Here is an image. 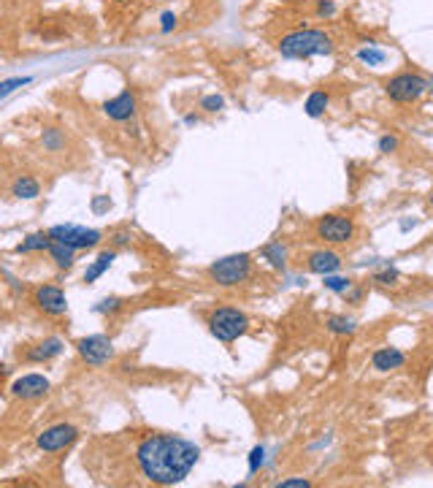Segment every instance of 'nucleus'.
<instances>
[{"instance_id":"1a4fd4ad","label":"nucleus","mask_w":433,"mask_h":488,"mask_svg":"<svg viewBox=\"0 0 433 488\" xmlns=\"http://www.w3.org/2000/svg\"><path fill=\"white\" fill-rule=\"evenodd\" d=\"M79 437V429L71 426V423H57L52 429L38 434V447L46 453H57V450H66L68 445H73Z\"/></svg>"},{"instance_id":"6e6552de","label":"nucleus","mask_w":433,"mask_h":488,"mask_svg":"<svg viewBox=\"0 0 433 488\" xmlns=\"http://www.w3.org/2000/svg\"><path fill=\"white\" fill-rule=\"evenodd\" d=\"M76 350L79 355L93 366L106 364L108 358L114 355V347H111V339L103 337V334H93V337H84L76 342Z\"/></svg>"},{"instance_id":"9b49d317","label":"nucleus","mask_w":433,"mask_h":488,"mask_svg":"<svg viewBox=\"0 0 433 488\" xmlns=\"http://www.w3.org/2000/svg\"><path fill=\"white\" fill-rule=\"evenodd\" d=\"M46 391H49V380L43 375H25V377L14 380L11 385V393L16 399H41V396H46Z\"/></svg>"},{"instance_id":"f3484780","label":"nucleus","mask_w":433,"mask_h":488,"mask_svg":"<svg viewBox=\"0 0 433 488\" xmlns=\"http://www.w3.org/2000/svg\"><path fill=\"white\" fill-rule=\"evenodd\" d=\"M49 255H52V260L60 266V269H71L73 260H76V250L63 242H52L49 244Z\"/></svg>"},{"instance_id":"c9c22d12","label":"nucleus","mask_w":433,"mask_h":488,"mask_svg":"<svg viewBox=\"0 0 433 488\" xmlns=\"http://www.w3.org/2000/svg\"><path fill=\"white\" fill-rule=\"evenodd\" d=\"M130 242V233H125V230H117V233H114V244H117V247H122V244H127Z\"/></svg>"},{"instance_id":"58836bf2","label":"nucleus","mask_w":433,"mask_h":488,"mask_svg":"<svg viewBox=\"0 0 433 488\" xmlns=\"http://www.w3.org/2000/svg\"><path fill=\"white\" fill-rule=\"evenodd\" d=\"M428 201H431V206H433V193H431V198H428Z\"/></svg>"},{"instance_id":"bb28decb","label":"nucleus","mask_w":433,"mask_h":488,"mask_svg":"<svg viewBox=\"0 0 433 488\" xmlns=\"http://www.w3.org/2000/svg\"><path fill=\"white\" fill-rule=\"evenodd\" d=\"M222 106H225L222 95H206V98H201V108H206V111H219Z\"/></svg>"},{"instance_id":"7c9ffc66","label":"nucleus","mask_w":433,"mask_h":488,"mask_svg":"<svg viewBox=\"0 0 433 488\" xmlns=\"http://www.w3.org/2000/svg\"><path fill=\"white\" fill-rule=\"evenodd\" d=\"M120 298H103L98 307H95V312H114V310H120Z\"/></svg>"},{"instance_id":"4be33fe9","label":"nucleus","mask_w":433,"mask_h":488,"mask_svg":"<svg viewBox=\"0 0 433 488\" xmlns=\"http://www.w3.org/2000/svg\"><path fill=\"white\" fill-rule=\"evenodd\" d=\"M325 325H328V331H333V334H352V331H355V320H352V317H344V315H330V317L325 320Z\"/></svg>"},{"instance_id":"9d476101","label":"nucleus","mask_w":433,"mask_h":488,"mask_svg":"<svg viewBox=\"0 0 433 488\" xmlns=\"http://www.w3.org/2000/svg\"><path fill=\"white\" fill-rule=\"evenodd\" d=\"M36 304H38V310H43L46 315H66L68 310V301H66V293L57 288V285H43L36 290Z\"/></svg>"},{"instance_id":"72a5a7b5","label":"nucleus","mask_w":433,"mask_h":488,"mask_svg":"<svg viewBox=\"0 0 433 488\" xmlns=\"http://www.w3.org/2000/svg\"><path fill=\"white\" fill-rule=\"evenodd\" d=\"M174 25H176V16L171 11H165L162 14V33H171L174 30Z\"/></svg>"},{"instance_id":"ddd939ff","label":"nucleus","mask_w":433,"mask_h":488,"mask_svg":"<svg viewBox=\"0 0 433 488\" xmlns=\"http://www.w3.org/2000/svg\"><path fill=\"white\" fill-rule=\"evenodd\" d=\"M103 111H106L111 120H117V122L130 120V117L135 114V95L125 90V93H120L117 98L106 101V103H103Z\"/></svg>"},{"instance_id":"a878e982","label":"nucleus","mask_w":433,"mask_h":488,"mask_svg":"<svg viewBox=\"0 0 433 488\" xmlns=\"http://www.w3.org/2000/svg\"><path fill=\"white\" fill-rule=\"evenodd\" d=\"M263 461H266V447L257 445L252 453H249V474H255L260 467H263Z\"/></svg>"},{"instance_id":"a211bd4d","label":"nucleus","mask_w":433,"mask_h":488,"mask_svg":"<svg viewBox=\"0 0 433 488\" xmlns=\"http://www.w3.org/2000/svg\"><path fill=\"white\" fill-rule=\"evenodd\" d=\"M49 244H52V236L49 233H30L25 242L16 244V253L22 255V253H43V250H49Z\"/></svg>"},{"instance_id":"7ed1b4c3","label":"nucleus","mask_w":433,"mask_h":488,"mask_svg":"<svg viewBox=\"0 0 433 488\" xmlns=\"http://www.w3.org/2000/svg\"><path fill=\"white\" fill-rule=\"evenodd\" d=\"M246 328H249V317L244 315L241 310H233V307H222V310H214L212 312V317H209V331H212V337L219 339V342H236L239 337L246 334Z\"/></svg>"},{"instance_id":"f8f14e48","label":"nucleus","mask_w":433,"mask_h":488,"mask_svg":"<svg viewBox=\"0 0 433 488\" xmlns=\"http://www.w3.org/2000/svg\"><path fill=\"white\" fill-rule=\"evenodd\" d=\"M306 269L314 271V274H336L341 269V255L333 253V250H314L309 258H306Z\"/></svg>"},{"instance_id":"6ab92c4d","label":"nucleus","mask_w":433,"mask_h":488,"mask_svg":"<svg viewBox=\"0 0 433 488\" xmlns=\"http://www.w3.org/2000/svg\"><path fill=\"white\" fill-rule=\"evenodd\" d=\"M328 103H330V95L325 93V90H314V93L306 98V106H303V108H306V114H309V117H314V120H317V117H323V114H325Z\"/></svg>"},{"instance_id":"f704fd0d","label":"nucleus","mask_w":433,"mask_h":488,"mask_svg":"<svg viewBox=\"0 0 433 488\" xmlns=\"http://www.w3.org/2000/svg\"><path fill=\"white\" fill-rule=\"evenodd\" d=\"M344 298H347V301H350V304H358V301H360V298H363V290H347V293H344Z\"/></svg>"},{"instance_id":"e433bc0d","label":"nucleus","mask_w":433,"mask_h":488,"mask_svg":"<svg viewBox=\"0 0 433 488\" xmlns=\"http://www.w3.org/2000/svg\"><path fill=\"white\" fill-rule=\"evenodd\" d=\"M184 122H187V125H198V117H195V114H187Z\"/></svg>"},{"instance_id":"f257e3e1","label":"nucleus","mask_w":433,"mask_h":488,"mask_svg":"<svg viewBox=\"0 0 433 488\" xmlns=\"http://www.w3.org/2000/svg\"><path fill=\"white\" fill-rule=\"evenodd\" d=\"M198 459H201V447L174 434H152L147 439H141V445L135 450L138 469L155 486L182 483L192 472Z\"/></svg>"},{"instance_id":"dca6fc26","label":"nucleus","mask_w":433,"mask_h":488,"mask_svg":"<svg viewBox=\"0 0 433 488\" xmlns=\"http://www.w3.org/2000/svg\"><path fill=\"white\" fill-rule=\"evenodd\" d=\"M114 258H117V250H106V253H100V255L93 260V266L84 271V283H95L98 277H103V271L114 263Z\"/></svg>"},{"instance_id":"cd10ccee","label":"nucleus","mask_w":433,"mask_h":488,"mask_svg":"<svg viewBox=\"0 0 433 488\" xmlns=\"http://www.w3.org/2000/svg\"><path fill=\"white\" fill-rule=\"evenodd\" d=\"M374 283H379V285H395V283H398V271H395V269L379 271V274H374Z\"/></svg>"},{"instance_id":"f03ea898","label":"nucleus","mask_w":433,"mask_h":488,"mask_svg":"<svg viewBox=\"0 0 433 488\" xmlns=\"http://www.w3.org/2000/svg\"><path fill=\"white\" fill-rule=\"evenodd\" d=\"M333 52V41L323 30H296L279 41V54L287 60H306Z\"/></svg>"},{"instance_id":"20e7f679","label":"nucleus","mask_w":433,"mask_h":488,"mask_svg":"<svg viewBox=\"0 0 433 488\" xmlns=\"http://www.w3.org/2000/svg\"><path fill=\"white\" fill-rule=\"evenodd\" d=\"M252 274V255L239 253V255L219 258L216 263L209 266V277L214 280L219 288H233V285H241L246 277Z\"/></svg>"},{"instance_id":"393cba45","label":"nucleus","mask_w":433,"mask_h":488,"mask_svg":"<svg viewBox=\"0 0 433 488\" xmlns=\"http://www.w3.org/2000/svg\"><path fill=\"white\" fill-rule=\"evenodd\" d=\"M27 81H30V76H16V79H6L0 81V98H6L9 93H14L16 87H25Z\"/></svg>"},{"instance_id":"ea45409f","label":"nucleus","mask_w":433,"mask_h":488,"mask_svg":"<svg viewBox=\"0 0 433 488\" xmlns=\"http://www.w3.org/2000/svg\"><path fill=\"white\" fill-rule=\"evenodd\" d=\"M122 3H127V0H122Z\"/></svg>"},{"instance_id":"473e14b6","label":"nucleus","mask_w":433,"mask_h":488,"mask_svg":"<svg viewBox=\"0 0 433 488\" xmlns=\"http://www.w3.org/2000/svg\"><path fill=\"white\" fill-rule=\"evenodd\" d=\"M317 11H320V16H333L336 14V3L333 0H320L317 3Z\"/></svg>"},{"instance_id":"4c0bfd02","label":"nucleus","mask_w":433,"mask_h":488,"mask_svg":"<svg viewBox=\"0 0 433 488\" xmlns=\"http://www.w3.org/2000/svg\"><path fill=\"white\" fill-rule=\"evenodd\" d=\"M428 93H433V76L428 79Z\"/></svg>"},{"instance_id":"5701e85b","label":"nucleus","mask_w":433,"mask_h":488,"mask_svg":"<svg viewBox=\"0 0 433 488\" xmlns=\"http://www.w3.org/2000/svg\"><path fill=\"white\" fill-rule=\"evenodd\" d=\"M358 57H360V63H365V66H374V68H379V66H385V63H387V54L382 52V49H374L371 44H368V46H363V49L358 52Z\"/></svg>"},{"instance_id":"c756f323","label":"nucleus","mask_w":433,"mask_h":488,"mask_svg":"<svg viewBox=\"0 0 433 488\" xmlns=\"http://www.w3.org/2000/svg\"><path fill=\"white\" fill-rule=\"evenodd\" d=\"M43 144L49 149H60L63 147V138L57 136V131H46V133H43Z\"/></svg>"},{"instance_id":"4468645a","label":"nucleus","mask_w":433,"mask_h":488,"mask_svg":"<svg viewBox=\"0 0 433 488\" xmlns=\"http://www.w3.org/2000/svg\"><path fill=\"white\" fill-rule=\"evenodd\" d=\"M406 364V355L398 347H382L371 355V366L377 372H392V369H401Z\"/></svg>"},{"instance_id":"39448f33","label":"nucleus","mask_w":433,"mask_h":488,"mask_svg":"<svg viewBox=\"0 0 433 488\" xmlns=\"http://www.w3.org/2000/svg\"><path fill=\"white\" fill-rule=\"evenodd\" d=\"M385 93L390 95L395 103H414L422 98V93H428V79L414 71H404V73H395L392 79H387Z\"/></svg>"},{"instance_id":"412c9836","label":"nucleus","mask_w":433,"mask_h":488,"mask_svg":"<svg viewBox=\"0 0 433 488\" xmlns=\"http://www.w3.org/2000/svg\"><path fill=\"white\" fill-rule=\"evenodd\" d=\"M263 258L268 260L273 269H284V258H287V253H284L282 242H271L263 247Z\"/></svg>"},{"instance_id":"aec40b11","label":"nucleus","mask_w":433,"mask_h":488,"mask_svg":"<svg viewBox=\"0 0 433 488\" xmlns=\"http://www.w3.org/2000/svg\"><path fill=\"white\" fill-rule=\"evenodd\" d=\"M41 193V185L33 179V176H19L16 182H14V195L16 198H36Z\"/></svg>"},{"instance_id":"423d86ee","label":"nucleus","mask_w":433,"mask_h":488,"mask_svg":"<svg viewBox=\"0 0 433 488\" xmlns=\"http://www.w3.org/2000/svg\"><path fill=\"white\" fill-rule=\"evenodd\" d=\"M49 236L52 242H63L73 250H87V247H98L100 244V230L95 228H84V225H73V223H66V225H52L49 228Z\"/></svg>"},{"instance_id":"0eeeda50","label":"nucleus","mask_w":433,"mask_h":488,"mask_svg":"<svg viewBox=\"0 0 433 488\" xmlns=\"http://www.w3.org/2000/svg\"><path fill=\"white\" fill-rule=\"evenodd\" d=\"M314 230H317V236L328 244H347V242H352V236H355V223L344 215H325L317 220Z\"/></svg>"},{"instance_id":"b1692460","label":"nucleus","mask_w":433,"mask_h":488,"mask_svg":"<svg viewBox=\"0 0 433 488\" xmlns=\"http://www.w3.org/2000/svg\"><path fill=\"white\" fill-rule=\"evenodd\" d=\"M325 288H328V290H333V293H341V296H344V293H347V290H350L352 288V280L350 277H336V274H325Z\"/></svg>"},{"instance_id":"2eb2a0df","label":"nucleus","mask_w":433,"mask_h":488,"mask_svg":"<svg viewBox=\"0 0 433 488\" xmlns=\"http://www.w3.org/2000/svg\"><path fill=\"white\" fill-rule=\"evenodd\" d=\"M60 352H63V342L57 337H49L27 352V361H49V358L60 355Z\"/></svg>"},{"instance_id":"c85d7f7f","label":"nucleus","mask_w":433,"mask_h":488,"mask_svg":"<svg viewBox=\"0 0 433 488\" xmlns=\"http://www.w3.org/2000/svg\"><path fill=\"white\" fill-rule=\"evenodd\" d=\"M395 149H398V138H395V136H382V138H379V152L390 155Z\"/></svg>"},{"instance_id":"2f4dec72","label":"nucleus","mask_w":433,"mask_h":488,"mask_svg":"<svg viewBox=\"0 0 433 488\" xmlns=\"http://www.w3.org/2000/svg\"><path fill=\"white\" fill-rule=\"evenodd\" d=\"M279 488H309L311 483L309 480H303V477H290V480H282V483H276Z\"/></svg>"}]
</instances>
